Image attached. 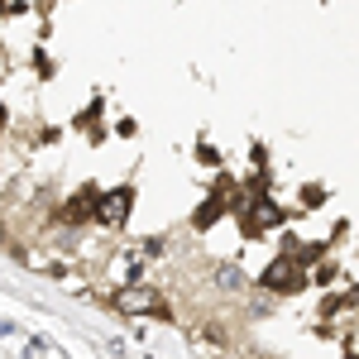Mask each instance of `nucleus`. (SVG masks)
Here are the masks:
<instances>
[{"mask_svg": "<svg viewBox=\"0 0 359 359\" xmlns=\"http://www.w3.org/2000/svg\"><path fill=\"white\" fill-rule=\"evenodd\" d=\"M230 196H235V192H216L206 206H201V211H196V225H201V230H206V225H216L225 216V206H230Z\"/></svg>", "mask_w": 359, "mask_h": 359, "instance_id": "nucleus-5", "label": "nucleus"}, {"mask_svg": "<svg viewBox=\"0 0 359 359\" xmlns=\"http://www.w3.org/2000/svg\"><path fill=\"white\" fill-rule=\"evenodd\" d=\"M130 206H135V192H130V187H115L111 196H101V201H96V221L106 225V230H115V225H125Z\"/></svg>", "mask_w": 359, "mask_h": 359, "instance_id": "nucleus-3", "label": "nucleus"}, {"mask_svg": "<svg viewBox=\"0 0 359 359\" xmlns=\"http://www.w3.org/2000/svg\"><path fill=\"white\" fill-rule=\"evenodd\" d=\"M115 302H120V311H135V316H168V302L154 287H125Z\"/></svg>", "mask_w": 359, "mask_h": 359, "instance_id": "nucleus-2", "label": "nucleus"}, {"mask_svg": "<svg viewBox=\"0 0 359 359\" xmlns=\"http://www.w3.org/2000/svg\"><path fill=\"white\" fill-rule=\"evenodd\" d=\"M283 221V206H278L269 192H249L245 206H240V225H245L249 235H264V230H273Z\"/></svg>", "mask_w": 359, "mask_h": 359, "instance_id": "nucleus-1", "label": "nucleus"}, {"mask_svg": "<svg viewBox=\"0 0 359 359\" xmlns=\"http://www.w3.org/2000/svg\"><path fill=\"white\" fill-rule=\"evenodd\" d=\"M302 283H306V273H302L297 259H278L273 269L264 273V287H269V292H297Z\"/></svg>", "mask_w": 359, "mask_h": 359, "instance_id": "nucleus-4", "label": "nucleus"}]
</instances>
